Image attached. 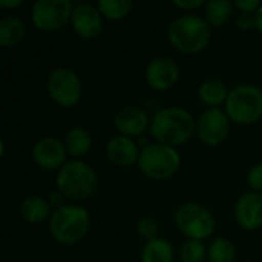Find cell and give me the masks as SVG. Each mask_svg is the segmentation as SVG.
Listing matches in <instances>:
<instances>
[{
  "label": "cell",
  "mask_w": 262,
  "mask_h": 262,
  "mask_svg": "<svg viewBox=\"0 0 262 262\" xmlns=\"http://www.w3.org/2000/svg\"><path fill=\"white\" fill-rule=\"evenodd\" d=\"M196 123L193 117L180 107L163 109L155 114L150 123L152 135L164 146H180L192 138Z\"/></svg>",
  "instance_id": "6da1fadb"
},
{
  "label": "cell",
  "mask_w": 262,
  "mask_h": 262,
  "mask_svg": "<svg viewBox=\"0 0 262 262\" xmlns=\"http://www.w3.org/2000/svg\"><path fill=\"white\" fill-rule=\"evenodd\" d=\"M91 227V215L80 206H63L57 209L49 220L52 236L61 244H75L81 241Z\"/></svg>",
  "instance_id": "7a4b0ae2"
},
{
  "label": "cell",
  "mask_w": 262,
  "mask_h": 262,
  "mask_svg": "<svg viewBox=\"0 0 262 262\" xmlns=\"http://www.w3.org/2000/svg\"><path fill=\"white\" fill-rule=\"evenodd\" d=\"M169 40L175 49L184 54L200 52L210 41L209 23L196 15L180 17L169 28Z\"/></svg>",
  "instance_id": "3957f363"
},
{
  "label": "cell",
  "mask_w": 262,
  "mask_h": 262,
  "mask_svg": "<svg viewBox=\"0 0 262 262\" xmlns=\"http://www.w3.org/2000/svg\"><path fill=\"white\" fill-rule=\"evenodd\" d=\"M97 183L94 169L81 161L64 164L57 177L60 193L72 200H86L92 196L97 189Z\"/></svg>",
  "instance_id": "277c9868"
},
{
  "label": "cell",
  "mask_w": 262,
  "mask_h": 262,
  "mask_svg": "<svg viewBox=\"0 0 262 262\" xmlns=\"http://www.w3.org/2000/svg\"><path fill=\"white\" fill-rule=\"evenodd\" d=\"M229 118L238 124H252L262 117V91L253 84L235 88L226 100Z\"/></svg>",
  "instance_id": "5b68a950"
},
{
  "label": "cell",
  "mask_w": 262,
  "mask_h": 262,
  "mask_svg": "<svg viewBox=\"0 0 262 262\" xmlns=\"http://www.w3.org/2000/svg\"><path fill=\"white\" fill-rule=\"evenodd\" d=\"M180 154L164 144L146 146L138 158L141 172L152 180H166L177 173L180 169Z\"/></svg>",
  "instance_id": "8992f818"
},
{
  "label": "cell",
  "mask_w": 262,
  "mask_h": 262,
  "mask_svg": "<svg viewBox=\"0 0 262 262\" xmlns=\"http://www.w3.org/2000/svg\"><path fill=\"white\" fill-rule=\"evenodd\" d=\"M175 221L178 229L186 233L190 239L201 241L212 235L215 229V220L212 213L195 203L183 204L175 215Z\"/></svg>",
  "instance_id": "52a82bcc"
},
{
  "label": "cell",
  "mask_w": 262,
  "mask_h": 262,
  "mask_svg": "<svg viewBox=\"0 0 262 262\" xmlns=\"http://www.w3.org/2000/svg\"><path fill=\"white\" fill-rule=\"evenodd\" d=\"M72 3L69 0H38L32 6V23L43 31L63 28L72 17Z\"/></svg>",
  "instance_id": "ba28073f"
},
{
  "label": "cell",
  "mask_w": 262,
  "mask_h": 262,
  "mask_svg": "<svg viewBox=\"0 0 262 262\" xmlns=\"http://www.w3.org/2000/svg\"><path fill=\"white\" fill-rule=\"evenodd\" d=\"M48 92L57 104L71 107L77 104L81 97L80 78L71 69H55L48 77Z\"/></svg>",
  "instance_id": "9c48e42d"
},
{
  "label": "cell",
  "mask_w": 262,
  "mask_h": 262,
  "mask_svg": "<svg viewBox=\"0 0 262 262\" xmlns=\"http://www.w3.org/2000/svg\"><path fill=\"white\" fill-rule=\"evenodd\" d=\"M198 135L201 141L207 146H218L221 144L230 130V120L229 115L224 114L223 111L213 107L206 111L196 124Z\"/></svg>",
  "instance_id": "30bf717a"
},
{
  "label": "cell",
  "mask_w": 262,
  "mask_h": 262,
  "mask_svg": "<svg viewBox=\"0 0 262 262\" xmlns=\"http://www.w3.org/2000/svg\"><path fill=\"white\" fill-rule=\"evenodd\" d=\"M180 71L177 63L169 57L154 58L146 69V80L149 86L157 91H166L172 88L178 80Z\"/></svg>",
  "instance_id": "8fae6325"
},
{
  "label": "cell",
  "mask_w": 262,
  "mask_h": 262,
  "mask_svg": "<svg viewBox=\"0 0 262 262\" xmlns=\"http://www.w3.org/2000/svg\"><path fill=\"white\" fill-rule=\"evenodd\" d=\"M71 21L75 32L83 38L97 37L103 28V21L98 9L88 3H80L74 8Z\"/></svg>",
  "instance_id": "7c38bea8"
},
{
  "label": "cell",
  "mask_w": 262,
  "mask_h": 262,
  "mask_svg": "<svg viewBox=\"0 0 262 262\" xmlns=\"http://www.w3.org/2000/svg\"><path fill=\"white\" fill-rule=\"evenodd\" d=\"M34 161L48 170L58 169L66 158V146L55 138H43L32 149Z\"/></svg>",
  "instance_id": "4fadbf2b"
},
{
  "label": "cell",
  "mask_w": 262,
  "mask_h": 262,
  "mask_svg": "<svg viewBox=\"0 0 262 262\" xmlns=\"http://www.w3.org/2000/svg\"><path fill=\"white\" fill-rule=\"evenodd\" d=\"M236 221L247 230L262 226V193H246L239 198L235 209Z\"/></svg>",
  "instance_id": "5bb4252c"
},
{
  "label": "cell",
  "mask_w": 262,
  "mask_h": 262,
  "mask_svg": "<svg viewBox=\"0 0 262 262\" xmlns=\"http://www.w3.org/2000/svg\"><path fill=\"white\" fill-rule=\"evenodd\" d=\"M149 124V117L141 107L129 106L121 109L115 117V126L124 137L141 135Z\"/></svg>",
  "instance_id": "9a60e30c"
},
{
  "label": "cell",
  "mask_w": 262,
  "mask_h": 262,
  "mask_svg": "<svg viewBox=\"0 0 262 262\" xmlns=\"http://www.w3.org/2000/svg\"><path fill=\"white\" fill-rule=\"evenodd\" d=\"M106 150H107V157L111 158V161L118 166H130L140 158L137 144L129 137H124V135L114 137L107 143Z\"/></svg>",
  "instance_id": "2e32d148"
},
{
  "label": "cell",
  "mask_w": 262,
  "mask_h": 262,
  "mask_svg": "<svg viewBox=\"0 0 262 262\" xmlns=\"http://www.w3.org/2000/svg\"><path fill=\"white\" fill-rule=\"evenodd\" d=\"M49 207L51 206L48 201L37 198V196H31L21 203L20 213H21V218L28 221L29 224H40L46 221V218L49 216Z\"/></svg>",
  "instance_id": "e0dca14e"
},
{
  "label": "cell",
  "mask_w": 262,
  "mask_h": 262,
  "mask_svg": "<svg viewBox=\"0 0 262 262\" xmlns=\"http://www.w3.org/2000/svg\"><path fill=\"white\" fill-rule=\"evenodd\" d=\"M25 32H26V28L20 18L3 17L0 20V45L2 46L8 48V46L17 45L25 37Z\"/></svg>",
  "instance_id": "ac0fdd59"
},
{
  "label": "cell",
  "mask_w": 262,
  "mask_h": 262,
  "mask_svg": "<svg viewBox=\"0 0 262 262\" xmlns=\"http://www.w3.org/2000/svg\"><path fill=\"white\" fill-rule=\"evenodd\" d=\"M143 262H173L172 246L164 239H154L146 244L141 255Z\"/></svg>",
  "instance_id": "d6986e66"
},
{
  "label": "cell",
  "mask_w": 262,
  "mask_h": 262,
  "mask_svg": "<svg viewBox=\"0 0 262 262\" xmlns=\"http://www.w3.org/2000/svg\"><path fill=\"white\" fill-rule=\"evenodd\" d=\"M92 140L88 130L81 129V127H75L71 129L64 138V146L66 150L72 155V157H81L84 155L89 149H91Z\"/></svg>",
  "instance_id": "ffe728a7"
},
{
  "label": "cell",
  "mask_w": 262,
  "mask_h": 262,
  "mask_svg": "<svg viewBox=\"0 0 262 262\" xmlns=\"http://www.w3.org/2000/svg\"><path fill=\"white\" fill-rule=\"evenodd\" d=\"M227 91L223 81L220 80H206L201 86H200V98L203 100L204 104L207 106H218L223 101L227 100Z\"/></svg>",
  "instance_id": "44dd1931"
},
{
  "label": "cell",
  "mask_w": 262,
  "mask_h": 262,
  "mask_svg": "<svg viewBox=\"0 0 262 262\" xmlns=\"http://www.w3.org/2000/svg\"><path fill=\"white\" fill-rule=\"evenodd\" d=\"M232 9H233V5L229 0L209 2L207 8H206L207 23H210L213 26H221V25L227 23L232 15Z\"/></svg>",
  "instance_id": "7402d4cb"
},
{
  "label": "cell",
  "mask_w": 262,
  "mask_h": 262,
  "mask_svg": "<svg viewBox=\"0 0 262 262\" xmlns=\"http://www.w3.org/2000/svg\"><path fill=\"white\" fill-rule=\"evenodd\" d=\"M134 8L130 0H101L98 3V9L103 15L111 20H120L126 17Z\"/></svg>",
  "instance_id": "603a6c76"
},
{
  "label": "cell",
  "mask_w": 262,
  "mask_h": 262,
  "mask_svg": "<svg viewBox=\"0 0 262 262\" xmlns=\"http://www.w3.org/2000/svg\"><path fill=\"white\" fill-rule=\"evenodd\" d=\"M210 262H233L235 259V247L226 238H218L210 244L209 249Z\"/></svg>",
  "instance_id": "cb8c5ba5"
},
{
  "label": "cell",
  "mask_w": 262,
  "mask_h": 262,
  "mask_svg": "<svg viewBox=\"0 0 262 262\" xmlns=\"http://www.w3.org/2000/svg\"><path fill=\"white\" fill-rule=\"evenodd\" d=\"M180 255L183 262H203L206 259V247L201 241L189 239L183 244Z\"/></svg>",
  "instance_id": "d4e9b609"
},
{
  "label": "cell",
  "mask_w": 262,
  "mask_h": 262,
  "mask_svg": "<svg viewBox=\"0 0 262 262\" xmlns=\"http://www.w3.org/2000/svg\"><path fill=\"white\" fill-rule=\"evenodd\" d=\"M137 230H138V233H140V236L143 239H146L147 243H150V241L157 239L158 224L152 218H143V220H140V223L137 226Z\"/></svg>",
  "instance_id": "484cf974"
},
{
  "label": "cell",
  "mask_w": 262,
  "mask_h": 262,
  "mask_svg": "<svg viewBox=\"0 0 262 262\" xmlns=\"http://www.w3.org/2000/svg\"><path fill=\"white\" fill-rule=\"evenodd\" d=\"M247 180H249L250 187L256 190V193L262 192V164H256L250 169Z\"/></svg>",
  "instance_id": "4316f807"
},
{
  "label": "cell",
  "mask_w": 262,
  "mask_h": 262,
  "mask_svg": "<svg viewBox=\"0 0 262 262\" xmlns=\"http://www.w3.org/2000/svg\"><path fill=\"white\" fill-rule=\"evenodd\" d=\"M235 6L239 8L241 12L255 14V11L261 8V3H259V0H236Z\"/></svg>",
  "instance_id": "83f0119b"
},
{
  "label": "cell",
  "mask_w": 262,
  "mask_h": 262,
  "mask_svg": "<svg viewBox=\"0 0 262 262\" xmlns=\"http://www.w3.org/2000/svg\"><path fill=\"white\" fill-rule=\"evenodd\" d=\"M238 26L241 29H249L252 26H256V20H255V14H249V12H243L238 18Z\"/></svg>",
  "instance_id": "f1b7e54d"
},
{
  "label": "cell",
  "mask_w": 262,
  "mask_h": 262,
  "mask_svg": "<svg viewBox=\"0 0 262 262\" xmlns=\"http://www.w3.org/2000/svg\"><path fill=\"white\" fill-rule=\"evenodd\" d=\"M175 5L178 8H183V9H193V8H198L201 5H204V0H175Z\"/></svg>",
  "instance_id": "f546056e"
},
{
  "label": "cell",
  "mask_w": 262,
  "mask_h": 262,
  "mask_svg": "<svg viewBox=\"0 0 262 262\" xmlns=\"http://www.w3.org/2000/svg\"><path fill=\"white\" fill-rule=\"evenodd\" d=\"M49 206L54 207L55 210L63 207V198H61V193H51L49 195V200H48Z\"/></svg>",
  "instance_id": "4dcf8cb0"
},
{
  "label": "cell",
  "mask_w": 262,
  "mask_h": 262,
  "mask_svg": "<svg viewBox=\"0 0 262 262\" xmlns=\"http://www.w3.org/2000/svg\"><path fill=\"white\" fill-rule=\"evenodd\" d=\"M20 5H21V0H0L2 8H15Z\"/></svg>",
  "instance_id": "1f68e13d"
},
{
  "label": "cell",
  "mask_w": 262,
  "mask_h": 262,
  "mask_svg": "<svg viewBox=\"0 0 262 262\" xmlns=\"http://www.w3.org/2000/svg\"><path fill=\"white\" fill-rule=\"evenodd\" d=\"M255 20H256V28L262 32V5L258 9V12H255Z\"/></svg>",
  "instance_id": "d6a6232c"
}]
</instances>
